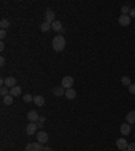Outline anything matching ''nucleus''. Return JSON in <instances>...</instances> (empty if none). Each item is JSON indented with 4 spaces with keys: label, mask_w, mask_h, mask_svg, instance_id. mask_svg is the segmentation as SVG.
<instances>
[{
    "label": "nucleus",
    "mask_w": 135,
    "mask_h": 151,
    "mask_svg": "<svg viewBox=\"0 0 135 151\" xmlns=\"http://www.w3.org/2000/svg\"><path fill=\"white\" fill-rule=\"evenodd\" d=\"M118 22H119L120 26L127 27L131 23V18H130V15H120L119 19H118Z\"/></svg>",
    "instance_id": "0eeeda50"
},
{
    "label": "nucleus",
    "mask_w": 135,
    "mask_h": 151,
    "mask_svg": "<svg viewBox=\"0 0 135 151\" xmlns=\"http://www.w3.org/2000/svg\"><path fill=\"white\" fill-rule=\"evenodd\" d=\"M54 20H56V12H54L52 8H47L46 12H45V22L52 24Z\"/></svg>",
    "instance_id": "7ed1b4c3"
},
{
    "label": "nucleus",
    "mask_w": 135,
    "mask_h": 151,
    "mask_svg": "<svg viewBox=\"0 0 135 151\" xmlns=\"http://www.w3.org/2000/svg\"><path fill=\"white\" fill-rule=\"evenodd\" d=\"M27 119L30 123H36V121H39V115L36 111H30L28 113H27Z\"/></svg>",
    "instance_id": "6e6552de"
},
{
    "label": "nucleus",
    "mask_w": 135,
    "mask_h": 151,
    "mask_svg": "<svg viewBox=\"0 0 135 151\" xmlns=\"http://www.w3.org/2000/svg\"><path fill=\"white\" fill-rule=\"evenodd\" d=\"M3 103H4L5 105H11L12 103H14V97H12L11 94H7V96L3 97Z\"/></svg>",
    "instance_id": "a211bd4d"
},
{
    "label": "nucleus",
    "mask_w": 135,
    "mask_h": 151,
    "mask_svg": "<svg viewBox=\"0 0 135 151\" xmlns=\"http://www.w3.org/2000/svg\"><path fill=\"white\" fill-rule=\"evenodd\" d=\"M128 92L131 94H135V84H131L130 86H128Z\"/></svg>",
    "instance_id": "393cba45"
},
{
    "label": "nucleus",
    "mask_w": 135,
    "mask_h": 151,
    "mask_svg": "<svg viewBox=\"0 0 135 151\" xmlns=\"http://www.w3.org/2000/svg\"><path fill=\"white\" fill-rule=\"evenodd\" d=\"M130 132H131V124L124 123V124L120 125V134H122V135H128Z\"/></svg>",
    "instance_id": "ddd939ff"
},
{
    "label": "nucleus",
    "mask_w": 135,
    "mask_h": 151,
    "mask_svg": "<svg viewBox=\"0 0 135 151\" xmlns=\"http://www.w3.org/2000/svg\"><path fill=\"white\" fill-rule=\"evenodd\" d=\"M10 94L12 96V97L19 96V94H22V88H21V86H15V88L10 89Z\"/></svg>",
    "instance_id": "f3484780"
},
{
    "label": "nucleus",
    "mask_w": 135,
    "mask_h": 151,
    "mask_svg": "<svg viewBox=\"0 0 135 151\" xmlns=\"http://www.w3.org/2000/svg\"><path fill=\"white\" fill-rule=\"evenodd\" d=\"M3 50H4V43L1 42V43H0V51H3Z\"/></svg>",
    "instance_id": "c756f323"
},
{
    "label": "nucleus",
    "mask_w": 135,
    "mask_h": 151,
    "mask_svg": "<svg viewBox=\"0 0 135 151\" xmlns=\"http://www.w3.org/2000/svg\"><path fill=\"white\" fill-rule=\"evenodd\" d=\"M0 27H1V30H5L7 27H10V22L7 19H1L0 20Z\"/></svg>",
    "instance_id": "412c9836"
},
{
    "label": "nucleus",
    "mask_w": 135,
    "mask_h": 151,
    "mask_svg": "<svg viewBox=\"0 0 135 151\" xmlns=\"http://www.w3.org/2000/svg\"><path fill=\"white\" fill-rule=\"evenodd\" d=\"M127 151H128V150H127Z\"/></svg>",
    "instance_id": "f704fd0d"
},
{
    "label": "nucleus",
    "mask_w": 135,
    "mask_h": 151,
    "mask_svg": "<svg viewBox=\"0 0 135 151\" xmlns=\"http://www.w3.org/2000/svg\"><path fill=\"white\" fill-rule=\"evenodd\" d=\"M39 121H41V123H43V121H45V116H41V117H39Z\"/></svg>",
    "instance_id": "2f4dec72"
},
{
    "label": "nucleus",
    "mask_w": 135,
    "mask_h": 151,
    "mask_svg": "<svg viewBox=\"0 0 135 151\" xmlns=\"http://www.w3.org/2000/svg\"><path fill=\"white\" fill-rule=\"evenodd\" d=\"M65 97H66V99H69V100H74V99H76V90H74L73 88L66 89V93H65Z\"/></svg>",
    "instance_id": "2eb2a0df"
},
{
    "label": "nucleus",
    "mask_w": 135,
    "mask_h": 151,
    "mask_svg": "<svg viewBox=\"0 0 135 151\" xmlns=\"http://www.w3.org/2000/svg\"><path fill=\"white\" fill-rule=\"evenodd\" d=\"M52 45L56 51H62L64 49H65V46H66V41H65V38L62 35H57V37H54Z\"/></svg>",
    "instance_id": "f257e3e1"
},
{
    "label": "nucleus",
    "mask_w": 135,
    "mask_h": 151,
    "mask_svg": "<svg viewBox=\"0 0 135 151\" xmlns=\"http://www.w3.org/2000/svg\"><path fill=\"white\" fill-rule=\"evenodd\" d=\"M128 15H130V18H135V8H131Z\"/></svg>",
    "instance_id": "cd10ccee"
},
{
    "label": "nucleus",
    "mask_w": 135,
    "mask_h": 151,
    "mask_svg": "<svg viewBox=\"0 0 135 151\" xmlns=\"http://www.w3.org/2000/svg\"><path fill=\"white\" fill-rule=\"evenodd\" d=\"M4 63H5V59H4V57H1L0 58V66H4Z\"/></svg>",
    "instance_id": "c85d7f7f"
},
{
    "label": "nucleus",
    "mask_w": 135,
    "mask_h": 151,
    "mask_svg": "<svg viewBox=\"0 0 135 151\" xmlns=\"http://www.w3.org/2000/svg\"><path fill=\"white\" fill-rule=\"evenodd\" d=\"M4 86H7V88H10V89L15 88V86H16V78L11 77V76H10V77H7V78H5Z\"/></svg>",
    "instance_id": "9b49d317"
},
{
    "label": "nucleus",
    "mask_w": 135,
    "mask_h": 151,
    "mask_svg": "<svg viewBox=\"0 0 135 151\" xmlns=\"http://www.w3.org/2000/svg\"><path fill=\"white\" fill-rule=\"evenodd\" d=\"M116 147H118L119 150L124 151V150H127V147H128V143H127V140H126V139L120 138V139H118V140H116Z\"/></svg>",
    "instance_id": "9d476101"
},
{
    "label": "nucleus",
    "mask_w": 135,
    "mask_h": 151,
    "mask_svg": "<svg viewBox=\"0 0 135 151\" xmlns=\"http://www.w3.org/2000/svg\"><path fill=\"white\" fill-rule=\"evenodd\" d=\"M52 93L56 96V97H62V96H65V93H66V89L64 88V86H54V88L52 89Z\"/></svg>",
    "instance_id": "39448f33"
},
{
    "label": "nucleus",
    "mask_w": 135,
    "mask_h": 151,
    "mask_svg": "<svg viewBox=\"0 0 135 151\" xmlns=\"http://www.w3.org/2000/svg\"><path fill=\"white\" fill-rule=\"evenodd\" d=\"M0 94L4 97V96H7V94H10V90H8V88L7 86H1V89H0Z\"/></svg>",
    "instance_id": "b1692460"
},
{
    "label": "nucleus",
    "mask_w": 135,
    "mask_h": 151,
    "mask_svg": "<svg viewBox=\"0 0 135 151\" xmlns=\"http://www.w3.org/2000/svg\"><path fill=\"white\" fill-rule=\"evenodd\" d=\"M36 124H38V128H42V127H43V123H41V121H38Z\"/></svg>",
    "instance_id": "7c9ffc66"
},
{
    "label": "nucleus",
    "mask_w": 135,
    "mask_h": 151,
    "mask_svg": "<svg viewBox=\"0 0 135 151\" xmlns=\"http://www.w3.org/2000/svg\"><path fill=\"white\" fill-rule=\"evenodd\" d=\"M34 103H35L36 107H43V105H45V99H43V96H41V94L34 96Z\"/></svg>",
    "instance_id": "4468645a"
},
{
    "label": "nucleus",
    "mask_w": 135,
    "mask_h": 151,
    "mask_svg": "<svg viewBox=\"0 0 135 151\" xmlns=\"http://www.w3.org/2000/svg\"><path fill=\"white\" fill-rule=\"evenodd\" d=\"M43 151H53V150L50 148V147H45V148H43Z\"/></svg>",
    "instance_id": "473e14b6"
},
{
    "label": "nucleus",
    "mask_w": 135,
    "mask_h": 151,
    "mask_svg": "<svg viewBox=\"0 0 135 151\" xmlns=\"http://www.w3.org/2000/svg\"><path fill=\"white\" fill-rule=\"evenodd\" d=\"M52 28V24L50 23H46V22H43L41 24V31H43V32H47L49 30Z\"/></svg>",
    "instance_id": "6ab92c4d"
},
{
    "label": "nucleus",
    "mask_w": 135,
    "mask_h": 151,
    "mask_svg": "<svg viewBox=\"0 0 135 151\" xmlns=\"http://www.w3.org/2000/svg\"><path fill=\"white\" fill-rule=\"evenodd\" d=\"M23 101H24V103H31V101H34V96H31V94H24V96H23Z\"/></svg>",
    "instance_id": "4be33fe9"
},
{
    "label": "nucleus",
    "mask_w": 135,
    "mask_h": 151,
    "mask_svg": "<svg viewBox=\"0 0 135 151\" xmlns=\"http://www.w3.org/2000/svg\"><path fill=\"white\" fill-rule=\"evenodd\" d=\"M61 86H64L65 89H70L73 86V77H70V76H65V77L62 78Z\"/></svg>",
    "instance_id": "423d86ee"
},
{
    "label": "nucleus",
    "mask_w": 135,
    "mask_h": 151,
    "mask_svg": "<svg viewBox=\"0 0 135 151\" xmlns=\"http://www.w3.org/2000/svg\"><path fill=\"white\" fill-rule=\"evenodd\" d=\"M134 138H135V135H134Z\"/></svg>",
    "instance_id": "72a5a7b5"
},
{
    "label": "nucleus",
    "mask_w": 135,
    "mask_h": 151,
    "mask_svg": "<svg viewBox=\"0 0 135 151\" xmlns=\"http://www.w3.org/2000/svg\"><path fill=\"white\" fill-rule=\"evenodd\" d=\"M120 11H122V15H128L130 14V7L128 5H123L120 8Z\"/></svg>",
    "instance_id": "5701e85b"
},
{
    "label": "nucleus",
    "mask_w": 135,
    "mask_h": 151,
    "mask_svg": "<svg viewBox=\"0 0 135 151\" xmlns=\"http://www.w3.org/2000/svg\"><path fill=\"white\" fill-rule=\"evenodd\" d=\"M52 30L56 32H64V27H62V23L58 20H54L52 23Z\"/></svg>",
    "instance_id": "f8f14e48"
},
{
    "label": "nucleus",
    "mask_w": 135,
    "mask_h": 151,
    "mask_svg": "<svg viewBox=\"0 0 135 151\" xmlns=\"http://www.w3.org/2000/svg\"><path fill=\"white\" fill-rule=\"evenodd\" d=\"M43 148H45L43 144H41L39 142H35V143H28L24 151H43Z\"/></svg>",
    "instance_id": "f03ea898"
},
{
    "label": "nucleus",
    "mask_w": 135,
    "mask_h": 151,
    "mask_svg": "<svg viewBox=\"0 0 135 151\" xmlns=\"http://www.w3.org/2000/svg\"><path fill=\"white\" fill-rule=\"evenodd\" d=\"M38 130V124L36 123H28V125L26 127V132L27 135H34Z\"/></svg>",
    "instance_id": "1a4fd4ad"
},
{
    "label": "nucleus",
    "mask_w": 135,
    "mask_h": 151,
    "mask_svg": "<svg viewBox=\"0 0 135 151\" xmlns=\"http://www.w3.org/2000/svg\"><path fill=\"white\" fill-rule=\"evenodd\" d=\"M36 140L39 142L41 144H45L49 142V134L45 132V131H39L38 134H36Z\"/></svg>",
    "instance_id": "20e7f679"
},
{
    "label": "nucleus",
    "mask_w": 135,
    "mask_h": 151,
    "mask_svg": "<svg viewBox=\"0 0 135 151\" xmlns=\"http://www.w3.org/2000/svg\"><path fill=\"white\" fill-rule=\"evenodd\" d=\"M127 150H128V151H135V143H131V144H128Z\"/></svg>",
    "instance_id": "a878e982"
},
{
    "label": "nucleus",
    "mask_w": 135,
    "mask_h": 151,
    "mask_svg": "<svg viewBox=\"0 0 135 151\" xmlns=\"http://www.w3.org/2000/svg\"><path fill=\"white\" fill-rule=\"evenodd\" d=\"M122 84L124 85V86H130L131 84V80H130V77H127V76H124V77H122Z\"/></svg>",
    "instance_id": "aec40b11"
},
{
    "label": "nucleus",
    "mask_w": 135,
    "mask_h": 151,
    "mask_svg": "<svg viewBox=\"0 0 135 151\" xmlns=\"http://www.w3.org/2000/svg\"><path fill=\"white\" fill-rule=\"evenodd\" d=\"M126 119H127V123H128V124H134L135 123V111L128 112L127 116H126Z\"/></svg>",
    "instance_id": "dca6fc26"
},
{
    "label": "nucleus",
    "mask_w": 135,
    "mask_h": 151,
    "mask_svg": "<svg viewBox=\"0 0 135 151\" xmlns=\"http://www.w3.org/2000/svg\"><path fill=\"white\" fill-rule=\"evenodd\" d=\"M5 35H7V32H5V30H0V38L3 39V38H5Z\"/></svg>",
    "instance_id": "bb28decb"
}]
</instances>
